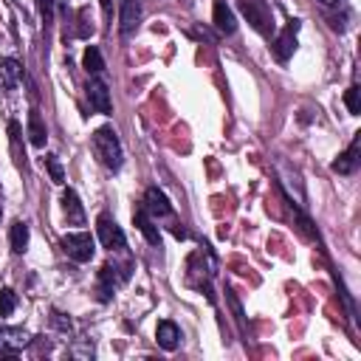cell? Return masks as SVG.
Listing matches in <instances>:
<instances>
[{"mask_svg":"<svg viewBox=\"0 0 361 361\" xmlns=\"http://www.w3.org/2000/svg\"><path fill=\"white\" fill-rule=\"evenodd\" d=\"M90 144H93V155L99 158V164H104L107 169H121V164H124V149H121V141H118V135H116V130L113 127H99L96 133H93V138H90Z\"/></svg>","mask_w":361,"mask_h":361,"instance_id":"obj_1","label":"cell"},{"mask_svg":"<svg viewBox=\"0 0 361 361\" xmlns=\"http://www.w3.org/2000/svg\"><path fill=\"white\" fill-rule=\"evenodd\" d=\"M237 8L251 23L254 31H259L262 37H271L274 34V28H276L274 25V11H271V6L265 0H237Z\"/></svg>","mask_w":361,"mask_h":361,"instance_id":"obj_2","label":"cell"},{"mask_svg":"<svg viewBox=\"0 0 361 361\" xmlns=\"http://www.w3.org/2000/svg\"><path fill=\"white\" fill-rule=\"evenodd\" d=\"M62 251L73 262H87L96 254V243H93V237L87 231H73V234H65L62 237Z\"/></svg>","mask_w":361,"mask_h":361,"instance_id":"obj_3","label":"cell"},{"mask_svg":"<svg viewBox=\"0 0 361 361\" xmlns=\"http://www.w3.org/2000/svg\"><path fill=\"white\" fill-rule=\"evenodd\" d=\"M96 231H99V240H102V245L107 251H124V245H127L124 231L110 214H99L96 217Z\"/></svg>","mask_w":361,"mask_h":361,"instance_id":"obj_4","label":"cell"},{"mask_svg":"<svg viewBox=\"0 0 361 361\" xmlns=\"http://www.w3.org/2000/svg\"><path fill=\"white\" fill-rule=\"evenodd\" d=\"M296 31H299V20H288V25L274 37L271 51H274V56L279 62H288L293 56V51H296Z\"/></svg>","mask_w":361,"mask_h":361,"instance_id":"obj_5","label":"cell"},{"mask_svg":"<svg viewBox=\"0 0 361 361\" xmlns=\"http://www.w3.org/2000/svg\"><path fill=\"white\" fill-rule=\"evenodd\" d=\"M85 96H87V102H90V107L96 110V113H110L113 110V104H110V90H107V85L99 79V76H93L87 85H85Z\"/></svg>","mask_w":361,"mask_h":361,"instance_id":"obj_6","label":"cell"},{"mask_svg":"<svg viewBox=\"0 0 361 361\" xmlns=\"http://www.w3.org/2000/svg\"><path fill=\"white\" fill-rule=\"evenodd\" d=\"M144 209H147V214L152 217V220H158V217H169L172 214V203H169V197L158 189V186H149L147 192H144V203H141Z\"/></svg>","mask_w":361,"mask_h":361,"instance_id":"obj_7","label":"cell"},{"mask_svg":"<svg viewBox=\"0 0 361 361\" xmlns=\"http://www.w3.org/2000/svg\"><path fill=\"white\" fill-rule=\"evenodd\" d=\"M361 133L353 138V144L333 161V172H338V175H353L355 169H358V164H361Z\"/></svg>","mask_w":361,"mask_h":361,"instance_id":"obj_8","label":"cell"},{"mask_svg":"<svg viewBox=\"0 0 361 361\" xmlns=\"http://www.w3.org/2000/svg\"><path fill=\"white\" fill-rule=\"evenodd\" d=\"M186 268H189V274H186V282L192 285V288H206V293H209V276H212V265H203V254H192L189 257V262H186ZM209 299H212V293H209Z\"/></svg>","mask_w":361,"mask_h":361,"instance_id":"obj_9","label":"cell"},{"mask_svg":"<svg viewBox=\"0 0 361 361\" xmlns=\"http://www.w3.org/2000/svg\"><path fill=\"white\" fill-rule=\"evenodd\" d=\"M141 23V3L138 0H121V14H118V28L121 37H130Z\"/></svg>","mask_w":361,"mask_h":361,"instance_id":"obj_10","label":"cell"},{"mask_svg":"<svg viewBox=\"0 0 361 361\" xmlns=\"http://www.w3.org/2000/svg\"><path fill=\"white\" fill-rule=\"evenodd\" d=\"M133 223H135V228L147 237V243H149V245H161V231H158L155 220L147 214V209H144V206H138V209L133 212Z\"/></svg>","mask_w":361,"mask_h":361,"instance_id":"obj_11","label":"cell"},{"mask_svg":"<svg viewBox=\"0 0 361 361\" xmlns=\"http://www.w3.org/2000/svg\"><path fill=\"white\" fill-rule=\"evenodd\" d=\"M28 344V333L14 330V327H0V353L3 355H14Z\"/></svg>","mask_w":361,"mask_h":361,"instance_id":"obj_12","label":"cell"},{"mask_svg":"<svg viewBox=\"0 0 361 361\" xmlns=\"http://www.w3.org/2000/svg\"><path fill=\"white\" fill-rule=\"evenodd\" d=\"M62 212H65V217H68L71 226H85V209H82L79 195L73 189H65L62 192Z\"/></svg>","mask_w":361,"mask_h":361,"instance_id":"obj_13","label":"cell"},{"mask_svg":"<svg viewBox=\"0 0 361 361\" xmlns=\"http://www.w3.org/2000/svg\"><path fill=\"white\" fill-rule=\"evenodd\" d=\"M20 76H23V68H20L17 59H11V56L0 59V87L3 90H14L17 82H20Z\"/></svg>","mask_w":361,"mask_h":361,"instance_id":"obj_14","label":"cell"},{"mask_svg":"<svg viewBox=\"0 0 361 361\" xmlns=\"http://www.w3.org/2000/svg\"><path fill=\"white\" fill-rule=\"evenodd\" d=\"M155 338H158V344H161L164 350H175V347L180 344V330H178V324H175V322L164 319V322H158Z\"/></svg>","mask_w":361,"mask_h":361,"instance_id":"obj_15","label":"cell"},{"mask_svg":"<svg viewBox=\"0 0 361 361\" xmlns=\"http://www.w3.org/2000/svg\"><path fill=\"white\" fill-rule=\"evenodd\" d=\"M214 25L220 34H234V28H237L234 11L226 6V0H214Z\"/></svg>","mask_w":361,"mask_h":361,"instance_id":"obj_16","label":"cell"},{"mask_svg":"<svg viewBox=\"0 0 361 361\" xmlns=\"http://www.w3.org/2000/svg\"><path fill=\"white\" fill-rule=\"evenodd\" d=\"M28 141H31L34 147H45V141H48V130H45V124H42L39 110H31V113H28Z\"/></svg>","mask_w":361,"mask_h":361,"instance_id":"obj_17","label":"cell"},{"mask_svg":"<svg viewBox=\"0 0 361 361\" xmlns=\"http://www.w3.org/2000/svg\"><path fill=\"white\" fill-rule=\"evenodd\" d=\"M82 65H85V71H87V73L99 76V73L104 71V59H102V51H99L96 45H87V48H85V56H82Z\"/></svg>","mask_w":361,"mask_h":361,"instance_id":"obj_18","label":"cell"},{"mask_svg":"<svg viewBox=\"0 0 361 361\" xmlns=\"http://www.w3.org/2000/svg\"><path fill=\"white\" fill-rule=\"evenodd\" d=\"M25 248H28V226L23 220H14L11 223V251L23 254Z\"/></svg>","mask_w":361,"mask_h":361,"instance_id":"obj_19","label":"cell"},{"mask_svg":"<svg viewBox=\"0 0 361 361\" xmlns=\"http://www.w3.org/2000/svg\"><path fill=\"white\" fill-rule=\"evenodd\" d=\"M17 307V293L11 288H0V316H11Z\"/></svg>","mask_w":361,"mask_h":361,"instance_id":"obj_20","label":"cell"},{"mask_svg":"<svg viewBox=\"0 0 361 361\" xmlns=\"http://www.w3.org/2000/svg\"><path fill=\"white\" fill-rule=\"evenodd\" d=\"M344 104H347V110H350L353 116L361 113V90H358V85H350V87H347V93H344Z\"/></svg>","mask_w":361,"mask_h":361,"instance_id":"obj_21","label":"cell"},{"mask_svg":"<svg viewBox=\"0 0 361 361\" xmlns=\"http://www.w3.org/2000/svg\"><path fill=\"white\" fill-rule=\"evenodd\" d=\"M93 34V25H90V8H82L79 11V28H76V37L87 39Z\"/></svg>","mask_w":361,"mask_h":361,"instance_id":"obj_22","label":"cell"},{"mask_svg":"<svg viewBox=\"0 0 361 361\" xmlns=\"http://www.w3.org/2000/svg\"><path fill=\"white\" fill-rule=\"evenodd\" d=\"M45 166H48L54 183H62L65 180V172H62V164L56 161V155H45Z\"/></svg>","mask_w":361,"mask_h":361,"instance_id":"obj_23","label":"cell"},{"mask_svg":"<svg viewBox=\"0 0 361 361\" xmlns=\"http://www.w3.org/2000/svg\"><path fill=\"white\" fill-rule=\"evenodd\" d=\"M37 8H39V17H42V23L48 25V23L54 20V0H37Z\"/></svg>","mask_w":361,"mask_h":361,"instance_id":"obj_24","label":"cell"},{"mask_svg":"<svg viewBox=\"0 0 361 361\" xmlns=\"http://www.w3.org/2000/svg\"><path fill=\"white\" fill-rule=\"evenodd\" d=\"M51 322H54V324H56L62 333H71V327H73V324H71V319H65L59 310H54V313H51Z\"/></svg>","mask_w":361,"mask_h":361,"instance_id":"obj_25","label":"cell"},{"mask_svg":"<svg viewBox=\"0 0 361 361\" xmlns=\"http://www.w3.org/2000/svg\"><path fill=\"white\" fill-rule=\"evenodd\" d=\"M102 11H104V20L110 23L113 20V3L110 0H102Z\"/></svg>","mask_w":361,"mask_h":361,"instance_id":"obj_26","label":"cell"},{"mask_svg":"<svg viewBox=\"0 0 361 361\" xmlns=\"http://www.w3.org/2000/svg\"><path fill=\"white\" fill-rule=\"evenodd\" d=\"M322 3H327V6H333V3H341V0H322Z\"/></svg>","mask_w":361,"mask_h":361,"instance_id":"obj_27","label":"cell"},{"mask_svg":"<svg viewBox=\"0 0 361 361\" xmlns=\"http://www.w3.org/2000/svg\"><path fill=\"white\" fill-rule=\"evenodd\" d=\"M0 217H3V209H0Z\"/></svg>","mask_w":361,"mask_h":361,"instance_id":"obj_28","label":"cell"}]
</instances>
